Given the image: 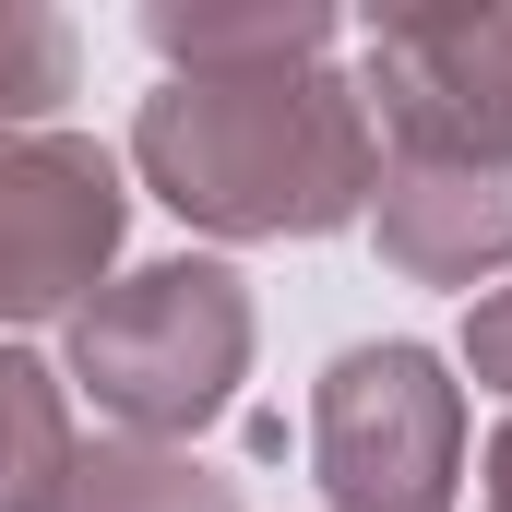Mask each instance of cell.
I'll return each instance as SVG.
<instances>
[{
    "label": "cell",
    "instance_id": "6da1fadb",
    "mask_svg": "<svg viewBox=\"0 0 512 512\" xmlns=\"http://www.w3.org/2000/svg\"><path fill=\"white\" fill-rule=\"evenodd\" d=\"M131 167L203 239H334L382 191V131L334 60H310L239 84H155L131 120Z\"/></svg>",
    "mask_w": 512,
    "mask_h": 512
},
{
    "label": "cell",
    "instance_id": "7a4b0ae2",
    "mask_svg": "<svg viewBox=\"0 0 512 512\" xmlns=\"http://www.w3.org/2000/svg\"><path fill=\"white\" fill-rule=\"evenodd\" d=\"M251 286L227 262H143L108 274L72 310V382L96 393V417H120V441H191L203 417H227V393L251 382Z\"/></svg>",
    "mask_w": 512,
    "mask_h": 512
},
{
    "label": "cell",
    "instance_id": "3957f363",
    "mask_svg": "<svg viewBox=\"0 0 512 512\" xmlns=\"http://www.w3.org/2000/svg\"><path fill=\"white\" fill-rule=\"evenodd\" d=\"M310 477L334 512H453L465 501V382L429 346H346L310 393Z\"/></svg>",
    "mask_w": 512,
    "mask_h": 512
},
{
    "label": "cell",
    "instance_id": "277c9868",
    "mask_svg": "<svg viewBox=\"0 0 512 512\" xmlns=\"http://www.w3.org/2000/svg\"><path fill=\"white\" fill-rule=\"evenodd\" d=\"M358 108L393 155L512 167V0H405L358 36Z\"/></svg>",
    "mask_w": 512,
    "mask_h": 512
},
{
    "label": "cell",
    "instance_id": "5b68a950",
    "mask_svg": "<svg viewBox=\"0 0 512 512\" xmlns=\"http://www.w3.org/2000/svg\"><path fill=\"white\" fill-rule=\"evenodd\" d=\"M131 227L120 155L96 131H12L0 143V322H60L108 286Z\"/></svg>",
    "mask_w": 512,
    "mask_h": 512
},
{
    "label": "cell",
    "instance_id": "8992f818",
    "mask_svg": "<svg viewBox=\"0 0 512 512\" xmlns=\"http://www.w3.org/2000/svg\"><path fill=\"white\" fill-rule=\"evenodd\" d=\"M370 239H382V262L405 286H489V274H512V167L382 155Z\"/></svg>",
    "mask_w": 512,
    "mask_h": 512
},
{
    "label": "cell",
    "instance_id": "52a82bcc",
    "mask_svg": "<svg viewBox=\"0 0 512 512\" xmlns=\"http://www.w3.org/2000/svg\"><path fill=\"white\" fill-rule=\"evenodd\" d=\"M143 48L167 60V84H239V72H310L334 60V12L322 0H155Z\"/></svg>",
    "mask_w": 512,
    "mask_h": 512
},
{
    "label": "cell",
    "instance_id": "ba28073f",
    "mask_svg": "<svg viewBox=\"0 0 512 512\" xmlns=\"http://www.w3.org/2000/svg\"><path fill=\"white\" fill-rule=\"evenodd\" d=\"M48 512H239V477L203 465L191 441H72Z\"/></svg>",
    "mask_w": 512,
    "mask_h": 512
},
{
    "label": "cell",
    "instance_id": "9c48e42d",
    "mask_svg": "<svg viewBox=\"0 0 512 512\" xmlns=\"http://www.w3.org/2000/svg\"><path fill=\"white\" fill-rule=\"evenodd\" d=\"M72 441H84V429H72L60 370H36L24 346H0V512H48Z\"/></svg>",
    "mask_w": 512,
    "mask_h": 512
},
{
    "label": "cell",
    "instance_id": "30bf717a",
    "mask_svg": "<svg viewBox=\"0 0 512 512\" xmlns=\"http://www.w3.org/2000/svg\"><path fill=\"white\" fill-rule=\"evenodd\" d=\"M72 24L48 0H0V143L12 131H48V108L72 96Z\"/></svg>",
    "mask_w": 512,
    "mask_h": 512
},
{
    "label": "cell",
    "instance_id": "8fae6325",
    "mask_svg": "<svg viewBox=\"0 0 512 512\" xmlns=\"http://www.w3.org/2000/svg\"><path fill=\"white\" fill-rule=\"evenodd\" d=\"M465 370H477V393L512 405V286H489V298L465 310Z\"/></svg>",
    "mask_w": 512,
    "mask_h": 512
},
{
    "label": "cell",
    "instance_id": "7c38bea8",
    "mask_svg": "<svg viewBox=\"0 0 512 512\" xmlns=\"http://www.w3.org/2000/svg\"><path fill=\"white\" fill-rule=\"evenodd\" d=\"M477 512H512V417L489 429V453H477Z\"/></svg>",
    "mask_w": 512,
    "mask_h": 512
}]
</instances>
